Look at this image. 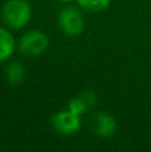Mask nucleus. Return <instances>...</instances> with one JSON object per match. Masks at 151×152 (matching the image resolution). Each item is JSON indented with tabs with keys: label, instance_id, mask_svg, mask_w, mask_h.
Segmentation results:
<instances>
[{
	"label": "nucleus",
	"instance_id": "f257e3e1",
	"mask_svg": "<svg viewBox=\"0 0 151 152\" xmlns=\"http://www.w3.org/2000/svg\"><path fill=\"white\" fill-rule=\"evenodd\" d=\"M3 20L11 29H20L29 23L32 8L27 0H7L3 5Z\"/></svg>",
	"mask_w": 151,
	"mask_h": 152
},
{
	"label": "nucleus",
	"instance_id": "f03ea898",
	"mask_svg": "<svg viewBox=\"0 0 151 152\" xmlns=\"http://www.w3.org/2000/svg\"><path fill=\"white\" fill-rule=\"evenodd\" d=\"M50 45V39L43 31H29L24 34L19 40L18 48L23 55L29 58H37L47 51Z\"/></svg>",
	"mask_w": 151,
	"mask_h": 152
},
{
	"label": "nucleus",
	"instance_id": "7ed1b4c3",
	"mask_svg": "<svg viewBox=\"0 0 151 152\" xmlns=\"http://www.w3.org/2000/svg\"><path fill=\"white\" fill-rule=\"evenodd\" d=\"M58 24L64 35L75 37L82 35V32L84 31L86 20L80 11H78L75 7H64L59 12Z\"/></svg>",
	"mask_w": 151,
	"mask_h": 152
},
{
	"label": "nucleus",
	"instance_id": "20e7f679",
	"mask_svg": "<svg viewBox=\"0 0 151 152\" xmlns=\"http://www.w3.org/2000/svg\"><path fill=\"white\" fill-rule=\"evenodd\" d=\"M52 127L58 134L64 135V136H71L79 132L82 127V120L79 115H75L70 110L67 111H59L52 116Z\"/></svg>",
	"mask_w": 151,
	"mask_h": 152
},
{
	"label": "nucleus",
	"instance_id": "39448f33",
	"mask_svg": "<svg viewBox=\"0 0 151 152\" xmlns=\"http://www.w3.org/2000/svg\"><path fill=\"white\" fill-rule=\"evenodd\" d=\"M117 120L112 115L107 112H100L94 120V132L99 137H110L117 131Z\"/></svg>",
	"mask_w": 151,
	"mask_h": 152
},
{
	"label": "nucleus",
	"instance_id": "423d86ee",
	"mask_svg": "<svg viewBox=\"0 0 151 152\" xmlns=\"http://www.w3.org/2000/svg\"><path fill=\"white\" fill-rule=\"evenodd\" d=\"M15 51V39L8 29L0 27V63L8 60Z\"/></svg>",
	"mask_w": 151,
	"mask_h": 152
},
{
	"label": "nucleus",
	"instance_id": "0eeeda50",
	"mask_svg": "<svg viewBox=\"0 0 151 152\" xmlns=\"http://www.w3.org/2000/svg\"><path fill=\"white\" fill-rule=\"evenodd\" d=\"M5 75H7V79L11 84H19L23 81L26 72H24V68L20 63L13 61V63H11L10 66L7 67Z\"/></svg>",
	"mask_w": 151,
	"mask_h": 152
},
{
	"label": "nucleus",
	"instance_id": "6e6552de",
	"mask_svg": "<svg viewBox=\"0 0 151 152\" xmlns=\"http://www.w3.org/2000/svg\"><path fill=\"white\" fill-rule=\"evenodd\" d=\"M78 3L87 12H102L110 7L111 0H78Z\"/></svg>",
	"mask_w": 151,
	"mask_h": 152
},
{
	"label": "nucleus",
	"instance_id": "1a4fd4ad",
	"mask_svg": "<svg viewBox=\"0 0 151 152\" xmlns=\"http://www.w3.org/2000/svg\"><path fill=\"white\" fill-rule=\"evenodd\" d=\"M88 108H91V107H90V104H88V102L86 100V97L83 96V94L79 95L78 97L71 99L68 103V110L71 111V112H74L75 115H79V116H82Z\"/></svg>",
	"mask_w": 151,
	"mask_h": 152
},
{
	"label": "nucleus",
	"instance_id": "9d476101",
	"mask_svg": "<svg viewBox=\"0 0 151 152\" xmlns=\"http://www.w3.org/2000/svg\"><path fill=\"white\" fill-rule=\"evenodd\" d=\"M60 1H63V3H71V1H74V0H60Z\"/></svg>",
	"mask_w": 151,
	"mask_h": 152
}]
</instances>
